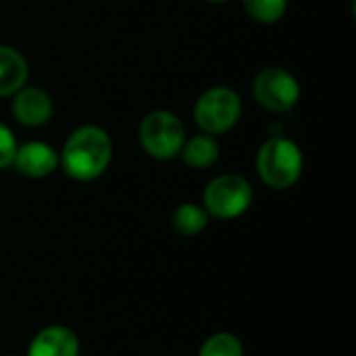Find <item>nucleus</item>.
I'll list each match as a JSON object with an SVG mask.
<instances>
[{
    "label": "nucleus",
    "instance_id": "9b49d317",
    "mask_svg": "<svg viewBox=\"0 0 356 356\" xmlns=\"http://www.w3.org/2000/svg\"><path fill=\"white\" fill-rule=\"evenodd\" d=\"M219 156H221V148H219L217 138L202 134V131L192 138H186L181 152H179V159L184 161V165L194 171H207L215 167Z\"/></svg>",
    "mask_w": 356,
    "mask_h": 356
},
{
    "label": "nucleus",
    "instance_id": "423d86ee",
    "mask_svg": "<svg viewBox=\"0 0 356 356\" xmlns=\"http://www.w3.org/2000/svg\"><path fill=\"white\" fill-rule=\"evenodd\" d=\"M252 98L269 113H288L300 100V83L282 67H265L252 79Z\"/></svg>",
    "mask_w": 356,
    "mask_h": 356
},
{
    "label": "nucleus",
    "instance_id": "ddd939ff",
    "mask_svg": "<svg viewBox=\"0 0 356 356\" xmlns=\"http://www.w3.org/2000/svg\"><path fill=\"white\" fill-rule=\"evenodd\" d=\"M248 17L263 25H273L284 19L288 10V0H242Z\"/></svg>",
    "mask_w": 356,
    "mask_h": 356
},
{
    "label": "nucleus",
    "instance_id": "39448f33",
    "mask_svg": "<svg viewBox=\"0 0 356 356\" xmlns=\"http://www.w3.org/2000/svg\"><path fill=\"white\" fill-rule=\"evenodd\" d=\"M254 200L250 181L236 173H225L211 179L202 192V207L209 217L232 221L242 217Z\"/></svg>",
    "mask_w": 356,
    "mask_h": 356
},
{
    "label": "nucleus",
    "instance_id": "9d476101",
    "mask_svg": "<svg viewBox=\"0 0 356 356\" xmlns=\"http://www.w3.org/2000/svg\"><path fill=\"white\" fill-rule=\"evenodd\" d=\"M29 77L27 58L13 46L0 44V98H10Z\"/></svg>",
    "mask_w": 356,
    "mask_h": 356
},
{
    "label": "nucleus",
    "instance_id": "20e7f679",
    "mask_svg": "<svg viewBox=\"0 0 356 356\" xmlns=\"http://www.w3.org/2000/svg\"><path fill=\"white\" fill-rule=\"evenodd\" d=\"M242 117V98L229 86L204 90L194 104V121L202 134L223 136L232 131Z\"/></svg>",
    "mask_w": 356,
    "mask_h": 356
},
{
    "label": "nucleus",
    "instance_id": "f257e3e1",
    "mask_svg": "<svg viewBox=\"0 0 356 356\" xmlns=\"http://www.w3.org/2000/svg\"><path fill=\"white\" fill-rule=\"evenodd\" d=\"M113 161V140L100 125H81L69 134L60 152L58 167L67 177L88 184L106 173Z\"/></svg>",
    "mask_w": 356,
    "mask_h": 356
},
{
    "label": "nucleus",
    "instance_id": "dca6fc26",
    "mask_svg": "<svg viewBox=\"0 0 356 356\" xmlns=\"http://www.w3.org/2000/svg\"><path fill=\"white\" fill-rule=\"evenodd\" d=\"M204 2H211V4H221V2H227V0H204Z\"/></svg>",
    "mask_w": 356,
    "mask_h": 356
},
{
    "label": "nucleus",
    "instance_id": "0eeeda50",
    "mask_svg": "<svg viewBox=\"0 0 356 356\" xmlns=\"http://www.w3.org/2000/svg\"><path fill=\"white\" fill-rule=\"evenodd\" d=\"M10 98H13V102H10L13 117L17 119V123L25 125V127H40V125L48 123L54 113L52 98L42 88L23 86Z\"/></svg>",
    "mask_w": 356,
    "mask_h": 356
},
{
    "label": "nucleus",
    "instance_id": "f8f14e48",
    "mask_svg": "<svg viewBox=\"0 0 356 356\" xmlns=\"http://www.w3.org/2000/svg\"><path fill=\"white\" fill-rule=\"evenodd\" d=\"M209 215L204 211L202 204H194V202H184L179 204L173 215H171V227L184 236V238H192V236H198L200 232L207 229L209 225Z\"/></svg>",
    "mask_w": 356,
    "mask_h": 356
},
{
    "label": "nucleus",
    "instance_id": "1a4fd4ad",
    "mask_svg": "<svg viewBox=\"0 0 356 356\" xmlns=\"http://www.w3.org/2000/svg\"><path fill=\"white\" fill-rule=\"evenodd\" d=\"M79 338L73 330L48 325L31 338L25 356H79Z\"/></svg>",
    "mask_w": 356,
    "mask_h": 356
},
{
    "label": "nucleus",
    "instance_id": "4468645a",
    "mask_svg": "<svg viewBox=\"0 0 356 356\" xmlns=\"http://www.w3.org/2000/svg\"><path fill=\"white\" fill-rule=\"evenodd\" d=\"M198 356H244V344L236 334L217 332L202 342Z\"/></svg>",
    "mask_w": 356,
    "mask_h": 356
},
{
    "label": "nucleus",
    "instance_id": "f3484780",
    "mask_svg": "<svg viewBox=\"0 0 356 356\" xmlns=\"http://www.w3.org/2000/svg\"><path fill=\"white\" fill-rule=\"evenodd\" d=\"M6 356H15V355H6Z\"/></svg>",
    "mask_w": 356,
    "mask_h": 356
},
{
    "label": "nucleus",
    "instance_id": "f03ea898",
    "mask_svg": "<svg viewBox=\"0 0 356 356\" xmlns=\"http://www.w3.org/2000/svg\"><path fill=\"white\" fill-rule=\"evenodd\" d=\"M305 169L300 146L290 138H269L257 152V173L271 190H290L298 184Z\"/></svg>",
    "mask_w": 356,
    "mask_h": 356
},
{
    "label": "nucleus",
    "instance_id": "6e6552de",
    "mask_svg": "<svg viewBox=\"0 0 356 356\" xmlns=\"http://www.w3.org/2000/svg\"><path fill=\"white\" fill-rule=\"evenodd\" d=\"M13 167L31 179H42L58 169V152L42 140H29L17 146Z\"/></svg>",
    "mask_w": 356,
    "mask_h": 356
},
{
    "label": "nucleus",
    "instance_id": "2eb2a0df",
    "mask_svg": "<svg viewBox=\"0 0 356 356\" xmlns=\"http://www.w3.org/2000/svg\"><path fill=\"white\" fill-rule=\"evenodd\" d=\"M17 146H19V142H17L13 129L6 123L0 121V171L6 169V167H13Z\"/></svg>",
    "mask_w": 356,
    "mask_h": 356
},
{
    "label": "nucleus",
    "instance_id": "7ed1b4c3",
    "mask_svg": "<svg viewBox=\"0 0 356 356\" xmlns=\"http://www.w3.org/2000/svg\"><path fill=\"white\" fill-rule=\"evenodd\" d=\"M186 138L188 136H186L184 121L175 113L165 108L146 113L138 127L140 146L154 161L177 159Z\"/></svg>",
    "mask_w": 356,
    "mask_h": 356
}]
</instances>
